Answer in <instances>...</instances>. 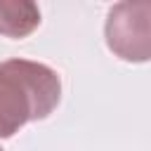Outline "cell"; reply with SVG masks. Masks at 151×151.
Returning a JSON list of instances; mask_svg holds the SVG:
<instances>
[{
	"instance_id": "6da1fadb",
	"label": "cell",
	"mask_w": 151,
	"mask_h": 151,
	"mask_svg": "<svg viewBox=\"0 0 151 151\" xmlns=\"http://www.w3.org/2000/svg\"><path fill=\"white\" fill-rule=\"evenodd\" d=\"M61 97L57 71L28 59L0 64V139L19 132L28 120L47 118Z\"/></svg>"
},
{
	"instance_id": "3957f363",
	"label": "cell",
	"mask_w": 151,
	"mask_h": 151,
	"mask_svg": "<svg viewBox=\"0 0 151 151\" xmlns=\"http://www.w3.org/2000/svg\"><path fill=\"white\" fill-rule=\"evenodd\" d=\"M40 24V9L28 0H0V33L7 38H26Z\"/></svg>"
},
{
	"instance_id": "7a4b0ae2",
	"label": "cell",
	"mask_w": 151,
	"mask_h": 151,
	"mask_svg": "<svg viewBox=\"0 0 151 151\" xmlns=\"http://www.w3.org/2000/svg\"><path fill=\"white\" fill-rule=\"evenodd\" d=\"M106 45L123 61H146L151 57V2L113 5L106 17Z\"/></svg>"
},
{
	"instance_id": "277c9868",
	"label": "cell",
	"mask_w": 151,
	"mask_h": 151,
	"mask_svg": "<svg viewBox=\"0 0 151 151\" xmlns=\"http://www.w3.org/2000/svg\"><path fill=\"white\" fill-rule=\"evenodd\" d=\"M0 151H2V146H0Z\"/></svg>"
}]
</instances>
